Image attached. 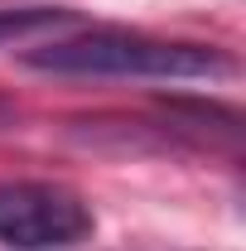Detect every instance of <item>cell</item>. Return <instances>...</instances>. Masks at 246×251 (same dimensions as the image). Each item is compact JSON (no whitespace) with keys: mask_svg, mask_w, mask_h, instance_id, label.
I'll return each mask as SVG.
<instances>
[{"mask_svg":"<svg viewBox=\"0 0 246 251\" xmlns=\"http://www.w3.org/2000/svg\"><path fill=\"white\" fill-rule=\"evenodd\" d=\"M44 73H82V77H227L232 58L208 44H169L125 29H92L25 53Z\"/></svg>","mask_w":246,"mask_h":251,"instance_id":"1","label":"cell"},{"mask_svg":"<svg viewBox=\"0 0 246 251\" xmlns=\"http://www.w3.org/2000/svg\"><path fill=\"white\" fill-rule=\"evenodd\" d=\"M92 208L63 184H0V242L10 251H68L92 237Z\"/></svg>","mask_w":246,"mask_h":251,"instance_id":"2","label":"cell"},{"mask_svg":"<svg viewBox=\"0 0 246 251\" xmlns=\"http://www.w3.org/2000/svg\"><path fill=\"white\" fill-rule=\"evenodd\" d=\"M63 20H68V10H0V39H20V34L49 29Z\"/></svg>","mask_w":246,"mask_h":251,"instance_id":"3","label":"cell"},{"mask_svg":"<svg viewBox=\"0 0 246 251\" xmlns=\"http://www.w3.org/2000/svg\"><path fill=\"white\" fill-rule=\"evenodd\" d=\"M10 111H15V106H10V101H0V121H5V116H10Z\"/></svg>","mask_w":246,"mask_h":251,"instance_id":"4","label":"cell"}]
</instances>
